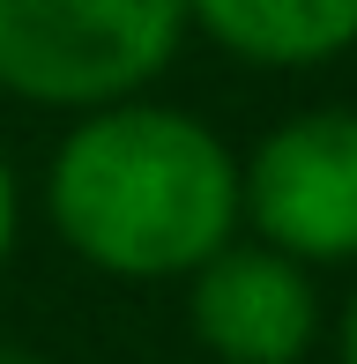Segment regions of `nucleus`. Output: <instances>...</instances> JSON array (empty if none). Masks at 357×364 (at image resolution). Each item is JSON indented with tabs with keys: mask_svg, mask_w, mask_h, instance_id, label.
<instances>
[{
	"mask_svg": "<svg viewBox=\"0 0 357 364\" xmlns=\"http://www.w3.org/2000/svg\"><path fill=\"white\" fill-rule=\"evenodd\" d=\"M45 216L119 283H178L238 238V156L208 119L149 97L75 112L45 171Z\"/></svg>",
	"mask_w": 357,
	"mask_h": 364,
	"instance_id": "nucleus-1",
	"label": "nucleus"
},
{
	"mask_svg": "<svg viewBox=\"0 0 357 364\" xmlns=\"http://www.w3.org/2000/svg\"><path fill=\"white\" fill-rule=\"evenodd\" d=\"M186 45V0H0V90L38 112L142 97Z\"/></svg>",
	"mask_w": 357,
	"mask_h": 364,
	"instance_id": "nucleus-2",
	"label": "nucleus"
},
{
	"mask_svg": "<svg viewBox=\"0 0 357 364\" xmlns=\"http://www.w3.org/2000/svg\"><path fill=\"white\" fill-rule=\"evenodd\" d=\"M238 223L298 268L357 260V112H290L238 164Z\"/></svg>",
	"mask_w": 357,
	"mask_h": 364,
	"instance_id": "nucleus-3",
	"label": "nucleus"
},
{
	"mask_svg": "<svg viewBox=\"0 0 357 364\" xmlns=\"http://www.w3.org/2000/svg\"><path fill=\"white\" fill-rule=\"evenodd\" d=\"M186 320L216 364H305L320 342V290L290 253L231 238L186 275Z\"/></svg>",
	"mask_w": 357,
	"mask_h": 364,
	"instance_id": "nucleus-4",
	"label": "nucleus"
},
{
	"mask_svg": "<svg viewBox=\"0 0 357 364\" xmlns=\"http://www.w3.org/2000/svg\"><path fill=\"white\" fill-rule=\"evenodd\" d=\"M186 30L268 75L357 53V0H186Z\"/></svg>",
	"mask_w": 357,
	"mask_h": 364,
	"instance_id": "nucleus-5",
	"label": "nucleus"
},
{
	"mask_svg": "<svg viewBox=\"0 0 357 364\" xmlns=\"http://www.w3.org/2000/svg\"><path fill=\"white\" fill-rule=\"evenodd\" d=\"M15 230H23V193H15V164L0 156V260L15 253Z\"/></svg>",
	"mask_w": 357,
	"mask_h": 364,
	"instance_id": "nucleus-6",
	"label": "nucleus"
},
{
	"mask_svg": "<svg viewBox=\"0 0 357 364\" xmlns=\"http://www.w3.org/2000/svg\"><path fill=\"white\" fill-rule=\"evenodd\" d=\"M335 350H343V364H357V290H350V305H343V342H335Z\"/></svg>",
	"mask_w": 357,
	"mask_h": 364,
	"instance_id": "nucleus-7",
	"label": "nucleus"
},
{
	"mask_svg": "<svg viewBox=\"0 0 357 364\" xmlns=\"http://www.w3.org/2000/svg\"><path fill=\"white\" fill-rule=\"evenodd\" d=\"M0 364H53V357L30 350V342H0Z\"/></svg>",
	"mask_w": 357,
	"mask_h": 364,
	"instance_id": "nucleus-8",
	"label": "nucleus"
}]
</instances>
